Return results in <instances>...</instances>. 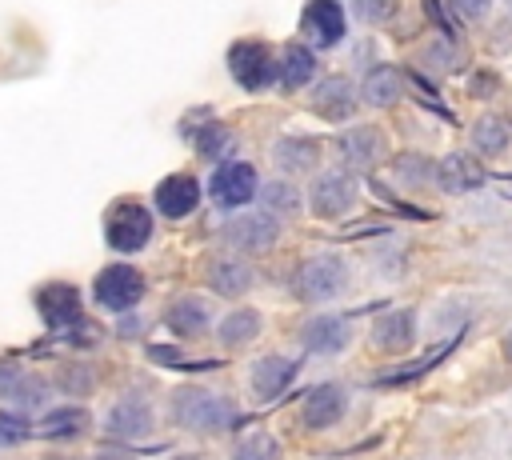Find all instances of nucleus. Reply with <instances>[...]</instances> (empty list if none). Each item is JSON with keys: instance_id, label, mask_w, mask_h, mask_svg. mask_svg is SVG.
Returning <instances> with one entry per match:
<instances>
[{"instance_id": "obj_23", "label": "nucleus", "mask_w": 512, "mask_h": 460, "mask_svg": "<svg viewBox=\"0 0 512 460\" xmlns=\"http://www.w3.org/2000/svg\"><path fill=\"white\" fill-rule=\"evenodd\" d=\"M312 76H316V56H312V48L288 44V48L280 52V84H284V88H304Z\"/></svg>"}, {"instance_id": "obj_35", "label": "nucleus", "mask_w": 512, "mask_h": 460, "mask_svg": "<svg viewBox=\"0 0 512 460\" xmlns=\"http://www.w3.org/2000/svg\"><path fill=\"white\" fill-rule=\"evenodd\" d=\"M452 8H456L460 16H484L488 0H452Z\"/></svg>"}, {"instance_id": "obj_9", "label": "nucleus", "mask_w": 512, "mask_h": 460, "mask_svg": "<svg viewBox=\"0 0 512 460\" xmlns=\"http://www.w3.org/2000/svg\"><path fill=\"white\" fill-rule=\"evenodd\" d=\"M352 200H356V180L348 172H324L308 192V204L316 216H340L352 208Z\"/></svg>"}, {"instance_id": "obj_36", "label": "nucleus", "mask_w": 512, "mask_h": 460, "mask_svg": "<svg viewBox=\"0 0 512 460\" xmlns=\"http://www.w3.org/2000/svg\"><path fill=\"white\" fill-rule=\"evenodd\" d=\"M176 460H200V456H176Z\"/></svg>"}, {"instance_id": "obj_7", "label": "nucleus", "mask_w": 512, "mask_h": 460, "mask_svg": "<svg viewBox=\"0 0 512 460\" xmlns=\"http://www.w3.org/2000/svg\"><path fill=\"white\" fill-rule=\"evenodd\" d=\"M208 192H212V200L220 208H240V204H248L256 196V168L244 164V160H228V164L216 168Z\"/></svg>"}, {"instance_id": "obj_18", "label": "nucleus", "mask_w": 512, "mask_h": 460, "mask_svg": "<svg viewBox=\"0 0 512 460\" xmlns=\"http://www.w3.org/2000/svg\"><path fill=\"white\" fill-rule=\"evenodd\" d=\"M292 376H296V360H284V356H264V360L252 364V388H256L264 400L280 396Z\"/></svg>"}, {"instance_id": "obj_27", "label": "nucleus", "mask_w": 512, "mask_h": 460, "mask_svg": "<svg viewBox=\"0 0 512 460\" xmlns=\"http://www.w3.org/2000/svg\"><path fill=\"white\" fill-rule=\"evenodd\" d=\"M472 140H476L480 152H504L508 140H512V128H508V120H500V116H484V120H476Z\"/></svg>"}, {"instance_id": "obj_32", "label": "nucleus", "mask_w": 512, "mask_h": 460, "mask_svg": "<svg viewBox=\"0 0 512 460\" xmlns=\"http://www.w3.org/2000/svg\"><path fill=\"white\" fill-rule=\"evenodd\" d=\"M264 200H268L272 216H292L296 204H300V196H296L292 184H268V188H264Z\"/></svg>"}, {"instance_id": "obj_28", "label": "nucleus", "mask_w": 512, "mask_h": 460, "mask_svg": "<svg viewBox=\"0 0 512 460\" xmlns=\"http://www.w3.org/2000/svg\"><path fill=\"white\" fill-rule=\"evenodd\" d=\"M84 424H88V412H84V408H52V412L40 420V432H44L48 440H60V436L80 432Z\"/></svg>"}, {"instance_id": "obj_12", "label": "nucleus", "mask_w": 512, "mask_h": 460, "mask_svg": "<svg viewBox=\"0 0 512 460\" xmlns=\"http://www.w3.org/2000/svg\"><path fill=\"white\" fill-rule=\"evenodd\" d=\"M196 204H200V184L192 176H168V180L156 184V208L164 216H172V220L188 216Z\"/></svg>"}, {"instance_id": "obj_4", "label": "nucleus", "mask_w": 512, "mask_h": 460, "mask_svg": "<svg viewBox=\"0 0 512 460\" xmlns=\"http://www.w3.org/2000/svg\"><path fill=\"white\" fill-rule=\"evenodd\" d=\"M344 284H348V268L336 256H312L296 272V296L300 300H332L336 292H344Z\"/></svg>"}, {"instance_id": "obj_31", "label": "nucleus", "mask_w": 512, "mask_h": 460, "mask_svg": "<svg viewBox=\"0 0 512 460\" xmlns=\"http://www.w3.org/2000/svg\"><path fill=\"white\" fill-rule=\"evenodd\" d=\"M28 436H32V424H28V416H20V412H0V448L24 444Z\"/></svg>"}, {"instance_id": "obj_29", "label": "nucleus", "mask_w": 512, "mask_h": 460, "mask_svg": "<svg viewBox=\"0 0 512 460\" xmlns=\"http://www.w3.org/2000/svg\"><path fill=\"white\" fill-rule=\"evenodd\" d=\"M260 332V312L256 308H240V312H228V320L220 324V336L224 344H244Z\"/></svg>"}, {"instance_id": "obj_6", "label": "nucleus", "mask_w": 512, "mask_h": 460, "mask_svg": "<svg viewBox=\"0 0 512 460\" xmlns=\"http://www.w3.org/2000/svg\"><path fill=\"white\" fill-rule=\"evenodd\" d=\"M144 296V276L132 268V264H112L96 276V300L112 312H124L132 308L136 300Z\"/></svg>"}, {"instance_id": "obj_13", "label": "nucleus", "mask_w": 512, "mask_h": 460, "mask_svg": "<svg viewBox=\"0 0 512 460\" xmlns=\"http://www.w3.org/2000/svg\"><path fill=\"white\" fill-rule=\"evenodd\" d=\"M400 92H404V76H400V68H392V64H376V68H368V76H364V84H360V100L372 104V108H388V104H396Z\"/></svg>"}, {"instance_id": "obj_8", "label": "nucleus", "mask_w": 512, "mask_h": 460, "mask_svg": "<svg viewBox=\"0 0 512 460\" xmlns=\"http://www.w3.org/2000/svg\"><path fill=\"white\" fill-rule=\"evenodd\" d=\"M300 28L308 36V44L316 48H332L336 40H344L348 24H344V8L336 0H308L300 12Z\"/></svg>"}, {"instance_id": "obj_10", "label": "nucleus", "mask_w": 512, "mask_h": 460, "mask_svg": "<svg viewBox=\"0 0 512 460\" xmlns=\"http://www.w3.org/2000/svg\"><path fill=\"white\" fill-rule=\"evenodd\" d=\"M36 308L48 320V328H72V324H80V312H84L80 292L72 284H48V288H40L36 292Z\"/></svg>"}, {"instance_id": "obj_15", "label": "nucleus", "mask_w": 512, "mask_h": 460, "mask_svg": "<svg viewBox=\"0 0 512 460\" xmlns=\"http://www.w3.org/2000/svg\"><path fill=\"white\" fill-rule=\"evenodd\" d=\"M208 284H212V292H220V296H240V292L252 288V268H248L240 256H216V260L208 264Z\"/></svg>"}, {"instance_id": "obj_1", "label": "nucleus", "mask_w": 512, "mask_h": 460, "mask_svg": "<svg viewBox=\"0 0 512 460\" xmlns=\"http://www.w3.org/2000/svg\"><path fill=\"white\" fill-rule=\"evenodd\" d=\"M172 420L196 432H220L228 424H236V412L212 396L208 388H176L172 392Z\"/></svg>"}, {"instance_id": "obj_24", "label": "nucleus", "mask_w": 512, "mask_h": 460, "mask_svg": "<svg viewBox=\"0 0 512 460\" xmlns=\"http://www.w3.org/2000/svg\"><path fill=\"white\" fill-rule=\"evenodd\" d=\"M168 328L176 332V336H200L204 328H208V308H204V300H196V296H184V300H176L172 308H168Z\"/></svg>"}, {"instance_id": "obj_17", "label": "nucleus", "mask_w": 512, "mask_h": 460, "mask_svg": "<svg viewBox=\"0 0 512 460\" xmlns=\"http://www.w3.org/2000/svg\"><path fill=\"white\" fill-rule=\"evenodd\" d=\"M304 348L308 352H340L348 344V320H336V316H316L304 324L300 332Z\"/></svg>"}, {"instance_id": "obj_26", "label": "nucleus", "mask_w": 512, "mask_h": 460, "mask_svg": "<svg viewBox=\"0 0 512 460\" xmlns=\"http://www.w3.org/2000/svg\"><path fill=\"white\" fill-rule=\"evenodd\" d=\"M316 140H304V136H292V140H280L276 144V164L288 168V172H304L316 164Z\"/></svg>"}, {"instance_id": "obj_5", "label": "nucleus", "mask_w": 512, "mask_h": 460, "mask_svg": "<svg viewBox=\"0 0 512 460\" xmlns=\"http://www.w3.org/2000/svg\"><path fill=\"white\" fill-rule=\"evenodd\" d=\"M276 236H280V224L268 212H244L224 224V240L240 252H268L276 244Z\"/></svg>"}, {"instance_id": "obj_19", "label": "nucleus", "mask_w": 512, "mask_h": 460, "mask_svg": "<svg viewBox=\"0 0 512 460\" xmlns=\"http://www.w3.org/2000/svg\"><path fill=\"white\" fill-rule=\"evenodd\" d=\"M344 416V392L336 384H320L316 392H308L304 400V424L308 428H328Z\"/></svg>"}, {"instance_id": "obj_37", "label": "nucleus", "mask_w": 512, "mask_h": 460, "mask_svg": "<svg viewBox=\"0 0 512 460\" xmlns=\"http://www.w3.org/2000/svg\"><path fill=\"white\" fill-rule=\"evenodd\" d=\"M508 356H512V336H508Z\"/></svg>"}, {"instance_id": "obj_14", "label": "nucleus", "mask_w": 512, "mask_h": 460, "mask_svg": "<svg viewBox=\"0 0 512 460\" xmlns=\"http://www.w3.org/2000/svg\"><path fill=\"white\" fill-rule=\"evenodd\" d=\"M336 148H340L344 164H352V168H372V164L384 156V136H380L376 128H352V132H344V136L336 140Z\"/></svg>"}, {"instance_id": "obj_34", "label": "nucleus", "mask_w": 512, "mask_h": 460, "mask_svg": "<svg viewBox=\"0 0 512 460\" xmlns=\"http://www.w3.org/2000/svg\"><path fill=\"white\" fill-rule=\"evenodd\" d=\"M60 376H64L60 388H68V392H92V372H84V368H64Z\"/></svg>"}, {"instance_id": "obj_30", "label": "nucleus", "mask_w": 512, "mask_h": 460, "mask_svg": "<svg viewBox=\"0 0 512 460\" xmlns=\"http://www.w3.org/2000/svg\"><path fill=\"white\" fill-rule=\"evenodd\" d=\"M196 148H200V156L220 160V156H228V152H232V132H228V128H220V124H208V128L196 136Z\"/></svg>"}, {"instance_id": "obj_20", "label": "nucleus", "mask_w": 512, "mask_h": 460, "mask_svg": "<svg viewBox=\"0 0 512 460\" xmlns=\"http://www.w3.org/2000/svg\"><path fill=\"white\" fill-rule=\"evenodd\" d=\"M0 396L12 400L16 408H36L44 404V384L36 376H28L24 368H0Z\"/></svg>"}, {"instance_id": "obj_16", "label": "nucleus", "mask_w": 512, "mask_h": 460, "mask_svg": "<svg viewBox=\"0 0 512 460\" xmlns=\"http://www.w3.org/2000/svg\"><path fill=\"white\" fill-rule=\"evenodd\" d=\"M412 332H416V320L412 312H384L376 324H372V344L380 352H404L412 344Z\"/></svg>"}, {"instance_id": "obj_2", "label": "nucleus", "mask_w": 512, "mask_h": 460, "mask_svg": "<svg viewBox=\"0 0 512 460\" xmlns=\"http://www.w3.org/2000/svg\"><path fill=\"white\" fill-rule=\"evenodd\" d=\"M228 72L248 92H264V88H272V80H280V64L272 60V48H264L260 40L232 44L228 48Z\"/></svg>"}, {"instance_id": "obj_11", "label": "nucleus", "mask_w": 512, "mask_h": 460, "mask_svg": "<svg viewBox=\"0 0 512 460\" xmlns=\"http://www.w3.org/2000/svg\"><path fill=\"white\" fill-rule=\"evenodd\" d=\"M484 168H480V160L476 156H468V152H448L440 164H436V184L444 188V192H476V188H484Z\"/></svg>"}, {"instance_id": "obj_33", "label": "nucleus", "mask_w": 512, "mask_h": 460, "mask_svg": "<svg viewBox=\"0 0 512 460\" xmlns=\"http://www.w3.org/2000/svg\"><path fill=\"white\" fill-rule=\"evenodd\" d=\"M236 460H276V444H272V436H248V440H240Z\"/></svg>"}, {"instance_id": "obj_21", "label": "nucleus", "mask_w": 512, "mask_h": 460, "mask_svg": "<svg viewBox=\"0 0 512 460\" xmlns=\"http://www.w3.org/2000/svg\"><path fill=\"white\" fill-rule=\"evenodd\" d=\"M316 112L320 116H328V120H344V116H352V84L344 80V76H328L320 88H316Z\"/></svg>"}, {"instance_id": "obj_3", "label": "nucleus", "mask_w": 512, "mask_h": 460, "mask_svg": "<svg viewBox=\"0 0 512 460\" xmlns=\"http://www.w3.org/2000/svg\"><path fill=\"white\" fill-rule=\"evenodd\" d=\"M104 236L116 252H140L152 236V212L144 204H116L108 212V224H104Z\"/></svg>"}, {"instance_id": "obj_22", "label": "nucleus", "mask_w": 512, "mask_h": 460, "mask_svg": "<svg viewBox=\"0 0 512 460\" xmlns=\"http://www.w3.org/2000/svg\"><path fill=\"white\" fill-rule=\"evenodd\" d=\"M148 428H152V412H148V404H140V400H124V404H116V408L108 412V432H112V436L132 440V436H144Z\"/></svg>"}, {"instance_id": "obj_25", "label": "nucleus", "mask_w": 512, "mask_h": 460, "mask_svg": "<svg viewBox=\"0 0 512 460\" xmlns=\"http://www.w3.org/2000/svg\"><path fill=\"white\" fill-rule=\"evenodd\" d=\"M452 344H456V340H444V344H440L436 352H424L420 360H412V364H400L396 372H388V376H380L376 384H380V388H392V384H408V380H416V376H424V372H432V368H436V364H440V360H444V356L452 352Z\"/></svg>"}]
</instances>
